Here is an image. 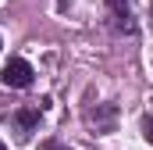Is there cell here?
<instances>
[{
    "label": "cell",
    "instance_id": "obj_1",
    "mask_svg": "<svg viewBox=\"0 0 153 150\" xmlns=\"http://www.w3.org/2000/svg\"><path fill=\"white\" fill-rule=\"evenodd\" d=\"M32 79H36V72H32V64H29L25 57H11V61L0 68V82L11 86V89H29Z\"/></svg>",
    "mask_w": 153,
    "mask_h": 150
},
{
    "label": "cell",
    "instance_id": "obj_2",
    "mask_svg": "<svg viewBox=\"0 0 153 150\" xmlns=\"http://www.w3.org/2000/svg\"><path fill=\"white\" fill-rule=\"evenodd\" d=\"M14 125L22 129V136H29L39 125V107H22V111H14Z\"/></svg>",
    "mask_w": 153,
    "mask_h": 150
},
{
    "label": "cell",
    "instance_id": "obj_3",
    "mask_svg": "<svg viewBox=\"0 0 153 150\" xmlns=\"http://www.w3.org/2000/svg\"><path fill=\"white\" fill-rule=\"evenodd\" d=\"M128 4H132V0H107V7L114 11L117 18H128Z\"/></svg>",
    "mask_w": 153,
    "mask_h": 150
},
{
    "label": "cell",
    "instance_id": "obj_4",
    "mask_svg": "<svg viewBox=\"0 0 153 150\" xmlns=\"http://www.w3.org/2000/svg\"><path fill=\"white\" fill-rule=\"evenodd\" d=\"M39 150H71V147H64V143H57V140H46Z\"/></svg>",
    "mask_w": 153,
    "mask_h": 150
},
{
    "label": "cell",
    "instance_id": "obj_5",
    "mask_svg": "<svg viewBox=\"0 0 153 150\" xmlns=\"http://www.w3.org/2000/svg\"><path fill=\"white\" fill-rule=\"evenodd\" d=\"M143 132H146V140L153 143V122H150V118H143Z\"/></svg>",
    "mask_w": 153,
    "mask_h": 150
},
{
    "label": "cell",
    "instance_id": "obj_6",
    "mask_svg": "<svg viewBox=\"0 0 153 150\" xmlns=\"http://www.w3.org/2000/svg\"><path fill=\"white\" fill-rule=\"evenodd\" d=\"M0 150H7V147H4V140H0Z\"/></svg>",
    "mask_w": 153,
    "mask_h": 150
}]
</instances>
